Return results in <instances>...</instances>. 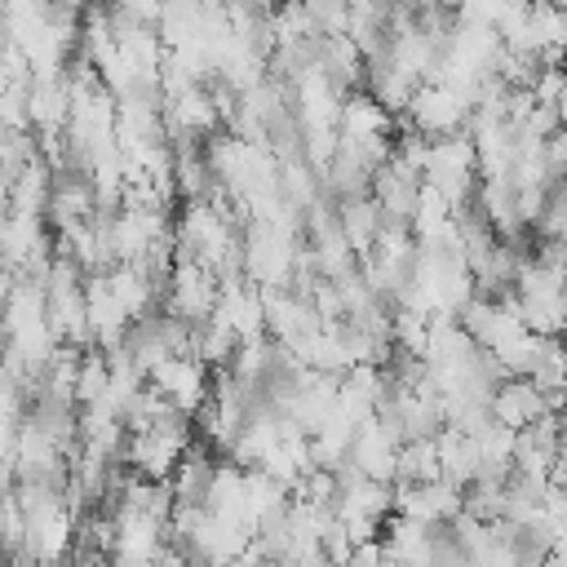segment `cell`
<instances>
[{"mask_svg": "<svg viewBox=\"0 0 567 567\" xmlns=\"http://www.w3.org/2000/svg\"><path fill=\"white\" fill-rule=\"evenodd\" d=\"M421 182L425 177H416V173L399 168L394 159H385L377 168V177H372V199L381 204V213L390 221H412L416 217V199H421Z\"/></svg>", "mask_w": 567, "mask_h": 567, "instance_id": "cell-7", "label": "cell"}, {"mask_svg": "<svg viewBox=\"0 0 567 567\" xmlns=\"http://www.w3.org/2000/svg\"><path fill=\"white\" fill-rule=\"evenodd\" d=\"M111 9L124 18H137V22H159L164 0H111Z\"/></svg>", "mask_w": 567, "mask_h": 567, "instance_id": "cell-16", "label": "cell"}, {"mask_svg": "<svg viewBox=\"0 0 567 567\" xmlns=\"http://www.w3.org/2000/svg\"><path fill=\"white\" fill-rule=\"evenodd\" d=\"M563 66H567V62H563Z\"/></svg>", "mask_w": 567, "mask_h": 567, "instance_id": "cell-19", "label": "cell"}, {"mask_svg": "<svg viewBox=\"0 0 567 567\" xmlns=\"http://www.w3.org/2000/svg\"><path fill=\"white\" fill-rule=\"evenodd\" d=\"M439 461H443V478H452V483H470V478H478V470H483V447H478V439L470 434V430H461V425H443L439 434Z\"/></svg>", "mask_w": 567, "mask_h": 567, "instance_id": "cell-12", "label": "cell"}, {"mask_svg": "<svg viewBox=\"0 0 567 567\" xmlns=\"http://www.w3.org/2000/svg\"><path fill=\"white\" fill-rule=\"evenodd\" d=\"M319 66H323L346 93H354L359 84H368V58H363V49H359V40H354L350 31H341V35H319Z\"/></svg>", "mask_w": 567, "mask_h": 567, "instance_id": "cell-9", "label": "cell"}, {"mask_svg": "<svg viewBox=\"0 0 567 567\" xmlns=\"http://www.w3.org/2000/svg\"><path fill=\"white\" fill-rule=\"evenodd\" d=\"M337 128H341L346 137H394L399 115H394L390 106H381L372 93H346Z\"/></svg>", "mask_w": 567, "mask_h": 567, "instance_id": "cell-10", "label": "cell"}, {"mask_svg": "<svg viewBox=\"0 0 567 567\" xmlns=\"http://www.w3.org/2000/svg\"><path fill=\"white\" fill-rule=\"evenodd\" d=\"M350 461L363 470V474H372V478H385V483H394L399 478V439L372 416V421H363L359 430H354V443H350Z\"/></svg>", "mask_w": 567, "mask_h": 567, "instance_id": "cell-6", "label": "cell"}, {"mask_svg": "<svg viewBox=\"0 0 567 567\" xmlns=\"http://www.w3.org/2000/svg\"><path fill=\"white\" fill-rule=\"evenodd\" d=\"M115 545H111V563H124V567H142V563H155L164 540H168V518L151 514V509H137V505H115Z\"/></svg>", "mask_w": 567, "mask_h": 567, "instance_id": "cell-2", "label": "cell"}, {"mask_svg": "<svg viewBox=\"0 0 567 567\" xmlns=\"http://www.w3.org/2000/svg\"><path fill=\"white\" fill-rule=\"evenodd\" d=\"M217 301H221V275L199 257H182L173 266V275H168V288H164L159 306L182 315V319H190V323H199V319H208L217 310Z\"/></svg>", "mask_w": 567, "mask_h": 567, "instance_id": "cell-1", "label": "cell"}, {"mask_svg": "<svg viewBox=\"0 0 567 567\" xmlns=\"http://www.w3.org/2000/svg\"><path fill=\"white\" fill-rule=\"evenodd\" d=\"M151 385H159L182 412H199L204 408V399L213 394V385H208V363L199 359V354H168V359H159L155 368H151Z\"/></svg>", "mask_w": 567, "mask_h": 567, "instance_id": "cell-4", "label": "cell"}, {"mask_svg": "<svg viewBox=\"0 0 567 567\" xmlns=\"http://www.w3.org/2000/svg\"><path fill=\"white\" fill-rule=\"evenodd\" d=\"M558 496H563V505H567V483H558Z\"/></svg>", "mask_w": 567, "mask_h": 567, "instance_id": "cell-18", "label": "cell"}, {"mask_svg": "<svg viewBox=\"0 0 567 567\" xmlns=\"http://www.w3.org/2000/svg\"><path fill=\"white\" fill-rule=\"evenodd\" d=\"M408 115H412V124H416L421 133H430V137H447V133H470V115H474V106H470L456 89H447L443 80H425V84L412 93Z\"/></svg>", "mask_w": 567, "mask_h": 567, "instance_id": "cell-3", "label": "cell"}, {"mask_svg": "<svg viewBox=\"0 0 567 567\" xmlns=\"http://www.w3.org/2000/svg\"><path fill=\"white\" fill-rule=\"evenodd\" d=\"M399 478L403 483H434V478H443V461H439V439L434 434L399 443Z\"/></svg>", "mask_w": 567, "mask_h": 567, "instance_id": "cell-14", "label": "cell"}, {"mask_svg": "<svg viewBox=\"0 0 567 567\" xmlns=\"http://www.w3.org/2000/svg\"><path fill=\"white\" fill-rule=\"evenodd\" d=\"M558 111H563V128H567V93H563V102H558Z\"/></svg>", "mask_w": 567, "mask_h": 567, "instance_id": "cell-17", "label": "cell"}, {"mask_svg": "<svg viewBox=\"0 0 567 567\" xmlns=\"http://www.w3.org/2000/svg\"><path fill=\"white\" fill-rule=\"evenodd\" d=\"M545 412H549L545 390H540L532 377H505V381L492 390V416L505 421V425H514V430L536 425Z\"/></svg>", "mask_w": 567, "mask_h": 567, "instance_id": "cell-5", "label": "cell"}, {"mask_svg": "<svg viewBox=\"0 0 567 567\" xmlns=\"http://www.w3.org/2000/svg\"><path fill=\"white\" fill-rule=\"evenodd\" d=\"M53 177H58V168L44 159V151H35V155L22 164V173L9 182V208H13V213H31V217H49Z\"/></svg>", "mask_w": 567, "mask_h": 567, "instance_id": "cell-8", "label": "cell"}, {"mask_svg": "<svg viewBox=\"0 0 567 567\" xmlns=\"http://www.w3.org/2000/svg\"><path fill=\"white\" fill-rule=\"evenodd\" d=\"M465 509L478 514V518H487V523L505 518V509H509V487H505V478H492V474L470 478V483H465Z\"/></svg>", "mask_w": 567, "mask_h": 567, "instance_id": "cell-15", "label": "cell"}, {"mask_svg": "<svg viewBox=\"0 0 567 567\" xmlns=\"http://www.w3.org/2000/svg\"><path fill=\"white\" fill-rule=\"evenodd\" d=\"M213 478H217V461H213V452H204V447H186V456H182L177 470H173L177 501H182V505H208Z\"/></svg>", "mask_w": 567, "mask_h": 567, "instance_id": "cell-13", "label": "cell"}, {"mask_svg": "<svg viewBox=\"0 0 567 567\" xmlns=\"http://www.w3.org/2000/svg\"><path fill=\"white\" fill-rule=\"evenodd\" d=\"M337 217H341V230L350 239V248L359 252V261L377 248L381 239V226H385V213L372 195H350V199H337Z\"/></svg>", "mask_w": 567, "mask_h": 567, "instance_id": "cell-11", "label": "cell"}]
</instances>
